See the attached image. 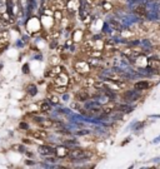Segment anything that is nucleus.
<instances>
[{
    "label": "nucleus",
    "mask_w": 160,
    "mask_h": 169,
    "mask_svg": "<svg viewBox=\"0 0 160 169\" xmlns=\"http://www.w3.org/2000/svg\"><path fill=\"white\" fill-rule=\"evenodd\" d=\"M68 157L73 160V162H76V160H89L91 158V153L89 154L85 149L83 148H79L78 145L74 147V148H70L69 149V154Z\"/></svg>",
    "instance_id": "1"
},
{
    "label": "nucleus",
    "mask_w": 160,
    "mask_h": 169,
    "mask_svg": "<svg viewBox=\"0 0 160 169\" xmlns=\"http://www.w3.org/2000/svg\"><path fill=\"white\" fill-rule=\"evenodd\" d=\"M74 70L80 74L83 78L86 77V75H90L91 70H93V68L90 66V64L88 63L86 59H78L76 61H74Z\"/></svg>",
    "instance_id": "2"
},
{
    "label": "nucleus",
    "mask_w": 160,
    "mask_h": 169,
    "mask_svg": "<svg viewBox=\"0 0 160 169\" xmlns=\"http://www.w3.org/2000/svg\"><path fill=\"white\" fill-rule=\"evenodd\" d=\"M121 98L125 103H134V101H138L141 98V91L136 90V89H130V90H125L121 94Z\"/></svg>",
    "instance_id": "3"
},
{
    "label": "nucleus",
    "mask_w": 160,
    "mask_h": 169,
    "mask_svg": "<svg viewBox=\"0 0 160 169\" xmlns=\"http://www.w3.org/2000/svg\"><path fill=\"white\" fill-rule=\"evenodd\" d=\"M70 75L68 74V72H63L60 74H58L55 78H54V82L53 84L54 85H61V87H69L70 84Z\"/></svg>",
    "instance_id": "4"
},
{
    "label": "nucleus",
    "mask_w": 160,
    "mask_h": 169,
    "mask_svg": "<svg viewBox=\"0 0 160 169\" xmlns=\"http://www.w3.org/2000/svg\"><path fill=\"white\" fill-rule=\"evenodd\" d=\"M80 7H81V3L79 0H69V2L65 4V9H67L69 15H74V14L79 13Z\"/></svg>",
    "instance_id": "5"
},
{
    "label": "nucleus",
    "mask_w": 160,
    "mask_h": 169,
    "mask_svg": "<svg viewBox=\"0 0 160 169\" xmlns=\"http://www.w3.org/2000/svg\"><path fill=\"white\" fill-rule=\"evenodd\" d=\"M75 99L80 103H85L90 99V91L89 89L84 88V89H79L78 91H75Z\"/></svg>",
    "instance_id": "6"
},
{
    "label": "nucleus",
    "mask_w": 160,
    "mask_h": 169,
    "mask_svg": "<svg viewBox=\"0 0 160 169\" xmlns=\"http://www.w3.org/2000/svg\"><path fill=\"white\" fill-rule=\"evenodd\" d=\"M38 152H39L43 157L55 155V147H51V145H49V144H41V145L38 148Z\"/></svg>",
    "instance_id": "7"
},
{
    "label": "nucleus",
    "mask_w": 160,
    "mask_h": 169,
    "mask_svg": "<svg viewBox=\"0 0 160 169\" xmlns=\"http://www.w3.org/2000/svg\"><path fill=\"white\" fill-rule=\"evenodd\" d=\"M29 135H31L33 138L38 139V140H44L49 137V134L45 129H38V130H33V131H30Z\"/></svg>",
    "instance_id": "8"
},
{
    "label": "nucleus",
    "mask_w": 160,
    "mask_h": 169,
    "mask_svg": "<svg viewBox=\"0 0 160 169\" xmlns=\"http://www.w3.org/2000/svg\"><path fill=\"white\" fill-rule=\"evenodd\" d=\"M134 109H135V107H134V105H130L129 103L116 104V107H115V110H118V112H120V113H123V114H129V113H132Z\"/></svg>",
    "instance_id": "9"
},
{
    "label": "nucleus",
    "mask_w": 160,
    "mask_h": 169,
    "mask_svg": "<svg viewBox=\"0 0 160 169\" xmlns=\"http://www.w3.org/2000/svg\"><path fill=\"white\" fill-rule=\"evenodd\" d=\"M69 154V148L64 144V145H58L55 147V155L59 158H65Z\"/></svg>",
    "instance_id": "10"
},
{
    "label": "nucleus",
    "mask_w": 160,
    "mask_h": 169,
    "mask_svg": "<svg viewBox=\"0 0 160 169\" xmlns=\"http://www.w3.org/2000/svg\"><path fill=\"white\" fill-rule=\"evenodd\" d=\"M108 23H109V25L113 28V30H114V31H119V33H121V31L124 30V25H123V23H121L120 20H118V19H110Z\"/></svg>",
    "instance_id": "11"
},
{
    "label": "nucleus",
    "mask_w": 160,
    "mask_h": 169,
    "mask_svg": "<svg viewBox=\"0 0 160 169\" xmlns=\"http://www.w3.org/2000/svg\"><path fill=\"white\" fill-rule=\"evenodd\" d=\"M150 88V83L148 82V80H138V82H135V84H134V89H136V90H139V91H145V90H148Z\"/></svg>",
    "instance_id": "12"
},
{
    "label": "nucleus",
    "mask_w": 160,
    "mask_h": 169,
    "mask_svg": "<svg viewBox=\"0 0 160 169\" xmlns=\"http://www.w3.org/2000/svg\"><path fill=\"white\" fill-rule=\"evenodd\" d=\"M95 80H97V79H94L93 77H90V75H86V77H84V78H83L81 85H83L84 88H86V89H90V88H93V87H94V83H95Z\"/></svg>",
    "instance_id": "13"
},
{
    "label": "nucleus",
    "mask_w": 160,
    "mask_h": 169,
    "mask_svg": "<svg viewBox=\"0 0 160 169\" xmlns=\"http://www.w3.org/2000/svg\"><path fill=\"white\" fill-rule=\"evenodd\" d=\"M71 40L73 43H80L83 40V30L76 29L71 33Z\"/></svg>",
    "instance_id": "14"
},
{
    "label": "nucleus",
    "mask_w": 160,
    "mask_h": 169,
    "mask_svg": "<svg viewBox=\"0 0 160 169\" xmlns=\"http://www.w3.org/2000/svg\"><path fill=\"white\" fill-rule=\"evenodd\" d=\"M39 109L41 113H50L51 112V104H50V101L49 100H44L40 103L39 105Z\"/></svg>",
    "instance_id": "15"
},
{
    "label": "nucleus",
    "mask_w": 160,
    "mask_h": 169,
    "mask_svg": "<svg viewBox=\"0 0 160 169\" xmlns=\"http://www.w3.org/2000/svg\"><path fill=\"white\" fill-rule=\"evenodd\" d=\"M26 93L30 95V96H35L38 94V87L35 84H29L26 87Z\"/></svg>",
    "instance_id": "16"
},
{
    "label": "nucleus",
    "mask_w": 160,
    "mask_h": 169,
    "mask_svg": "<svg viewBox=\"0 0 160 169\" xmlns=\"http://www.w3.org/2000/svg\"><path fill=\"white\" fill-rule=\"evenodd\" d=\"M54 91L58 94H64L68 91V87H61V85H54Z\"/></svg>",
    "instance_id": "17"
},
{
    "label": "nucleus",
    "mask_w": 160,
    "mask_h": 169,
    "mask_svg": "<svg viewBox=\"0 0 160 169\" xmlns=\"http://www.w3.org/2000/svg\"><path fill=\"white\" fill-rule=\"evenodd\" d=\"M49 61H50V64L54 66V65H58V64H60V61H61V58H60V55H53V56H50Z\"/></svg>",
    "instance_id": "18"
},
{
    "label": "nucleus",
    "mask_w": 160,
    "mask_h": 169,
    "mask_svg": "<svg viewBox=\"0 0 160 169\" xmlns=\"http://www.w3.org/2000/svg\"><path fill=\"white\" fill-rule=\"evenodd\" d=\"M49 101H50V104H51V105H58V104H59V101H60V98H59L58 95L53 94V95H50V96H49Z\"/></svg>",
    "instance_id": "19"
},
{
    "label": "nucleus",
    "mask_w": 160,
    "mask_h": 169,
    "mask_svg": "<svg viewBox=\"0 0 160 169\" xmlns=\"http://www.w3.org/2000/svg\"><path fill=\"white\" fill-rule=\"evenodd\" d=\"M102 7H103V10L106 11V13L113 10V4L109 3V2H103V3H102Z\"/></svg>",
    "instance_id": "20"
},
{
    "label": "nucleus",
    "mask_w": 160,
    "mask_h": 169,
    "mask_svg": "<svg viewBox=\"0 0 160 169\" xmlns=\"http://www.w3.org/2000/svg\"><path fill=\"white\" fill-rule=\"evenodd\" d=\"M53 16H54V20H55V21H60V20L63 19V11L59 10V9H58V10H54V15H53Z\"/></svg>",
    "instance_id": "21"
},
{
    "label": "nucleus",
    "mask_w": 160,
    "mask_h": 169,
    "mask_svg": "<svg viewBox=\"0 0 160 169\" xmlns=\"http://www.w3.org/2000/svg\"><path fill=\"white\" fill-rule=\"evenodd\" d=\"M45 158V160L48 162V163H50V164H55L56 162H58V158L55 157V155H46V157H44Z\"/></svg>",
    "instance_id": "22"
},
{
    "label": "nucleus",
    "mask_w": 160,
    "mask_h": 169,
    "mask_svg": "<svg viewBox=\"0 0 160 169\" xmlns=\"http://www.w3.org/2000/svg\"><path fill=\"white\" fill-rule=\"evenodd\" d=\"M13 149H15V150H18V152H20V153H24V154H25V152H26V148H25L24 145H21V144L13 145Z\"/></svg>",
    "instance_id": "23"
},
{
    "label": "nucleus",
    "mask_w": 160,
    "mask_h": 169,
    "mask_svg": "<svg viewBox=\"0 0 160 169\" xmlns=\"http://www.w3.org/2000/svg\"><path fill=\"white\" fill-rule=\"evenodd\" d=\"M90 134V130L88 129H81V130H76L75 131V135H79V137H83V135H88Z\"/></svg>",
    "instance_id": "24"
},
{
    "label": "nucleus",
    "mask_w": 160,
    "mask_h": 169,
    "mask_svg": "<svg viewBox=\"0 0 160 169\" xmlns=\"http://www.w3.org/2000/svg\"><path fill=\"white\" fill-rule=\"evenodd\" d=\"M44 119H45V118H43V117H39V115H35V117L33 118V120H34L35 123H38V124H41V123L44 122Z\"/></svg>",
    "instance_id": "25"
},
{
    "label": "nucleus",
    "mask_w": 160,
    "mask_h": 169,
    "mask_svg": "<svg viewBox=\"0 0 160 169\" xmlns=\"http://www.w3.org/2000/svg\"><path fill=\"white\" fill-rule=\"evenodd\" d=\"M144 127H145V123H138V122H135L134 130H139V129H141V128H144Z\"/></svg>",
    "instance_id": "26"
},
{
    "label": "nucleus",
    "mask_w": 160,
    "mask_h": 169,
    "mask_svg": "<svg viewBox=\"0 0 160 169\" xmlns=\"http://www.w3.org/2000/svg\"><path fill=\"white\" fill-rule=\"evenodd\" d=\"M19 128H20V129H25V130H28V129H29V125H28V123L21 122V123L19 124Z\"/></svg>",
    "instance_id": "27"
},
{
    "label": "nucleus",
    "mask_w": 160,
    "mask_h": 169,
    "mask_svg": "<svg viewBox=\"0 0 160 169\" xmlns=\"http://www.w3.org/2000/svg\"><path fill=\"white\" fill-rule=\"evenodd\" d=\"M23 73L24 74H29V64L28 63L24 64V66H23Z\"/></svg>",
    "instance_id": "28"
},
{
    "label": "nucleus",
    "mask_w": 160,
    "mask_h": 169,
    "mask_svg": "<svg viewBox=\"0 0 160 169\" xmlns=\"http://www.w3.org/2000/svg\"><path fill=\"white\" fill-rule=\"evenodd\" d=\"M25 164H26V165H31V167H33V165H35L37 163H35L34 160H31V159H28V160H25Z\"/></svg>",
    "instance_id": "29"
},
{
    "label": "nucleus",
    "mask_w": 160,
    "mask_h": 169,
    "mask_svg": "<svg viewBox=\"0 0 160 169\" xmlns=\"http://www.w3.org/2000/svg\"><path fill=\"white\" fill-rule=\"evenodd\" d=\"M63 100H69V94L64 93V94H63Z\"/></svg>",
    "instance_id": "30"
},
{
    "label": "nucleus",
    "mask_w": 160,
    "mask_h": 169,
    "mask_svg": "<svg viewBox=\"0 0 160 169\" xmlns=\"http://www.w3.org/2000/svg\"><path fill=\"white\" fill-rule=\"evenodd\" d=\"M23 142H24V144H31L33 142H31L30 139H28V138H25V139H23Z\"/></svg>",
    "instance_id": "31"
},
{
    "label": "nucleus",
    "mask_w": 160,
    "mask_h": 169,
    "mask_svg": "<svg viewBox=\"0 0 160 169\" xmlns=\"http://www.w3.org/2000/svg\"><path fill=\"white\" fill-rule=\"evenodd\" d=\"M160 142V135H159V137H156L155 139H153V142L151 143H154V144H156V143H159Z\"/></svg>",
    "instance_id": "32"
},
{
    "label": "nucleus",
    "mask_w": 160,
    "mask_h": 169,
    "mask_svg": "<svg viewBox=\"0 0 160 169\" xmlns=\"http://www.w3.org/2000/svg\"><path fill=\"white\" fill-rule=\"evenodd\" d=\"M130 140H132V138H126V139H125V140H124V142H123V144H121V145H125V144H126V143H129V142H130Z\"/></svg>",
    "instance_id": "33"
},
{
    "label": "nucleus",
    "mask_w": 160,
    "mask_h": 169,
    "mask_svg": "<svg viewBox=\"0 0 160 169\" xmlns=\"http://www.w3.org/2000/svg\"><path fill=\"white\" fill-rule=\"evenodd\" d=\"M25 154H26L29 158H33V153H30V152H28V150H26V152H25Z\"/></svg>",
    "instance_id": "34"
},
{
    "label": "nucleus",
    "mask_w": 160,
    "mask_h": 169,
    "mask_svg": "<svg viewBox=\"0 0 160 169\" xmlns=\"http://www.w3.org/2000/svg\"><path fill=\"white\" fill-rule=\"evenodd\" d=\"M16 45H18V47H23V45H24V43H21V40H18Z\"/></svg>",
    "instance_id": "35"
},
{
    "label": "nucleus",
    "mask_w": 160,
    "mask_h": 169,
    "mask_svg": "<svg viewBox=\"0 0 160 169\" xmlns=\"http://www.w3.org/2000/svg\"><path fill=\"white\" fill-rule=\"evenodd\" d=\"M0 3H2V4H6L8 0H0Z\"/></svg>",
    "instance_id": "36"
},
{
    "label": "nucleus",
    "mask_w": 160,
    "mask_h": 169,
    "mask_svg": "<svg viewBox=\"0 0 160 169\" xmlns=\"http://www.w3.org/2000/svg\"><path fill=\"white\" fill-rule=\"evenodd\" d=\"M120 2H128V0H120Z\"/></svg>",
    "instance_id": "37"
}]
</instances>
